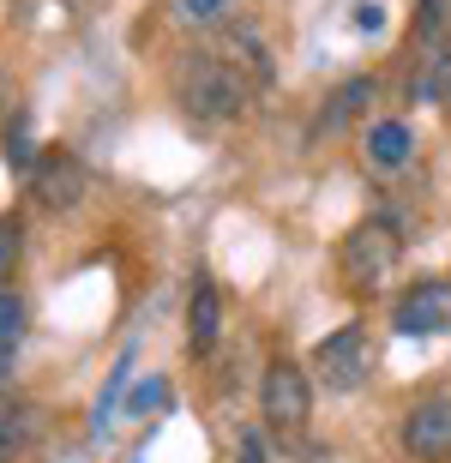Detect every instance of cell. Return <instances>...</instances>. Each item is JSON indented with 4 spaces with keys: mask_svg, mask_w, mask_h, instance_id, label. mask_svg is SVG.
Segmentation results:
<instances>
[{
    "mask_svg": "<svg viewBox=\"0 0 451 463\" xmlns=\"http://www.w3.org/2000/svg\"><path fill=\"white\" fill-rule=\"evenodd\" d=\"M373 361H380V349H373V337L362 326L331 331L325 344L313 349V367H319V379H325L331 392H362L367 379H373Z\"/></svg>",
    "mask_w": 451,
    "mask_h": 463,
    "instance_id": "obj_4",
    "label": "cell"
},
{
    "mask_svg": "<svg viewBox=\"0 0 451 463\" xmlns=\"http://www.w3.org/2000/svg\"><path fill=\"white\" fill-rule=\"evenodd\" d=\"M18 247H24V235H18L13 217H0V283L18 271Z\"/></svg>",
    "mask_w": 451,
    "mask_h": 463,
    "instance_id": "obj_11",
    "label": "cell"
},
{
    "mask_svg": "<svg viewBox=\"0 0 451 463\" xmlns=\"http://www.w3.org/2000/svg\"><path fill=\"white\" fill-rule=\"evenodd\" d=\"M217 6H223V0H187V13H193V18H211Z\"/></svg>",
    "mask_w": 451,
    "mask_h": 463,
    "instance_id": "obj_17",
    "label": "cell"
},
{
    "mask_svg": "<svg viewBox=\"0 0 451 463\" xmlns=\"http://www.w3.org/2000/svg\"><path fill=\"white\" fill-rule=\"evenodd\" d=\"M18 326H24V301H18V295H0V344H6Z\"/></svg>",
    "mask_w": 451,
    "mask_h": 463,
    "instance_id": "obj_14",
    "label": "cell"
},
{
    "mask_svg": "<svg viewBox=\"0 0 451 463\" xmlns=\"http://www.w3.org/2000/svg\"><path fill=\"white\" fill-rule=\"evenodd\" d=\"M187 337H193V355H205V349L217 344V289H211L205 277H199L193 307H187Z\"/></svg>",
    "mask_w": 451,
    "mask_h": 463,
    "instance_id": "obj_10",
    "label": "cell"
},
{
    "mask_svg": "<svg viewBox=\"0 0 451 463\" xmlns=\"http://www.w3.org/2000/svg\"><path fill=\"white\" fill-rule=\"evenodd\" d=\"M391 326H398L403 337H439V331L451 326V283H439V277L416 283V289L398 301Z\"/></svg>",
    "mask_w": 451,
    "mask_h": 463,
    "instance_id": "obj_7",
    "label": "cell"
},
{
    "mask_svg": "<svg viewBox=\"0 0 451 463\" xmlns=\"http://www.w3.org/2000/svg\"><path fill=\"white\" fill-rule=\"evenodd\" d=\"M0 361H6V344H0Z\"/></svg>",
    "mask_w": 451,
    "mask_h": 463,
    "instance_id": "obj_20",
    "label": "cell"
},
{
    "mask_svg": "<svg viewBox=\"0 0 451 463\" xmlns=\"http://www.w3.org/2000/svg\"><path fill=\"white\" fill-rule=\"evenodd\" d=\"M235 463H265V439H259V433H241V451H235Z\"/></svg>",
    "mask_w": 451,
    "mask_h": 463,
    "instance_id": "obj_15",
    "label": "cell"
},
{
    "mask_svg": "<svg viewBox=\"0 0 451 463\" xmlns=\"http://www.w3.org/2000/svg\"><path fill=\"white\" fill-rule=\"evenodd\" d=\"M362 151H367V169L373 175H398L403 163H409V151H416V133H409L403 120H373Z\"/></svg>",
    "mask_w": 451,
    "mask_h": 463,
    "instance_id": "obj_8",
    "label": "cell"
},
{
    "mask_svg": "<svg viewBox=\"0 0 451 463\" xmlns=\"http://www.w3.org/2000/svg\"><path fill=\"white\" fill-rule=\"evenodd\" d=\"M439 6H446V0H421V6H416V36H421V43H434V36H439Z\"/></svg>",
    "mask_w": 451,
    "mask_h": 463,
    "instance_id": "obj_13",
    "label": "cell"
},
{
    "mask_svg": "<svg viewBox=\"0 0 451 463\" xmlns=\"http://www.w3.org/2000/svg\"><path fill=\"white\" fill-rule=\"evenodd\" d=\"M307 463H331V458H319V451H313V458H307Z\"/></svg>",
    "mask_w": 451,
    "mask_h": 463,
    "instance_id": "obj_19",
    "label": "cell"
},
{
    "mask_svg": "<svg viewBox=\"0 0 451 463\" xmlns=\"http://www.w3.org/2000/svg\"><path fill=\"white\" fill-rule=\"evenodd\" d=\"M398 259H403V241H398V229L380 223V217L355 223V229L343 235V247H337L343 283H355V289H380V283H391Z\"/></svg>",
    "mask_w": 451,
    "mask_h": 463,
    "instance_id": "obj_2",
    "label": "cell"
},
{
    "mask_svg": "<svg viewBox=\"0 0 451 463\" xmlns=\"http://www.w3.org/2000/svg\"><path fill=\"white\" fill-rule=\"evenodd\" d=\"M163 392H169L163 379H139V385H133V397H127V410H133V415H151L156 403H163Z\"/></svg>",
    "mask_w": 451,
    "mask_h": 463,
    "instance_id": "obj_12",
    "label": "cell"
},
{
    "mask_svg": "<svg viewBox=\"0 0 451 463\" xmlns=\"http://www.w3.org/2000/svg\"><path fill=\"white\" fill-rule=\"evenodd\" d=\"M36 428H42V415L24 410V403H6L0 410V463H18L24 451L36 446Z\"/></svg>",
    "mask_w": 451,
    "mask_h": 463,
    "instance_id": "obj_9",
    "label": "cell"
},
{
    "mask_svg": "<svg viewBox=\"0 0 451 463\" xmlns=\"http://www.w3.org/2000/svg\"><path fill=\"white\" fill-rule=\"evenodd\" d=\"M355 31H380V6H373V0L355 6Z\"/></svg>",
    "mask_w": 451,
    "mask_h": 463,
    "instance_id": "obj_16",
    "label": "cell"
},
{
    "mask_svg": "<svg viewBox=\"0 0 451 463\" xmlns=\"http://www.w3.org/2000/svg\"><path fill=\"white\" fill-rule=\"evenodd\" d=\"M259 403H265V428H271V439L296 451L301 433H307V415H313L307 373H301L296 361H271V367H265V385H259Z\"/></svg>",
    "mask_w": 451,
    "mask_h": 463,
    "instance_id": "obj_3",
    "label": "cell"
},
{
    "mask_svg": "<svg viewBox=\"0 0 451 463\" xmlns=\"http://www.w3.org/2000/svg\"><path fill=\"white\" fill-rule=\"evenodd\" d=\"M174 103L199 127H229L247 109V79L223 54H181L174 61Z\"/></svg>",
    "mask_w": 451,
    "mask_h": 463,
    "instance_id": "obj_1",
    "label": "cell"
},
{
    "mask_svg": "<svg viewBox=\"0 0 451 463\" xmlns=\"http://www.w3.org/2000/svg\"><path fill=\"white\" fill-rule=\"evenodd\" d=\"M31 193L42 211H72L85 199V163L72 151H42L31 169Z\"/></svg>",
    "mask_w": 451,
    "mask_h": 463,
    "instance_id": "obj_6",
    "label": "cell"
},
{
    "mask_svg": "<svg viewBox=\"0 0 451 463\" xmlns=\"http://www.w3.org/2000/svg\"><path fill=\"white\" fill-rule=\"evenodd\" d=\"M403 451L416 463H451V392H428L403 421Z\"/></svg>",
    "mask_w": 451,
    "mask_h": 463,
    "instance_id": "obj_5",
    "label": "cell"
},
{
    "mask_svg": "<svg viewBox=\"0 0 451 463\" xmlns=\"http://www.w3.org/2000/svg\"><path fill=\"white\" fill-rule=\"evenodd\" d=\"M439 90H446V97H451V72H446V79H439Z\"/></svg>",
    "mask_w": 451,
    "mask_h": 463,
    "instance_id": "obj_18",
    "label": "cell"
}]
</instances>
